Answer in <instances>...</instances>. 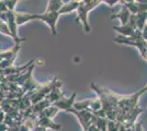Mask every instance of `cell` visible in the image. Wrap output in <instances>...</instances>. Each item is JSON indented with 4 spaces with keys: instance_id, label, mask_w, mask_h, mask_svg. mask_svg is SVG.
<instances>
[{
    "instance_id": "6da1fadb",
    "label": "cell",
    "mask_w": 147,
    "mask_h": 131,
    "mask_svg": "<svg viewBox=\"0 0 147 131\" xmlns=\"http://www.w3.org/2000/svg\"><path fill=\"white\" fill-rule=\"evenodd\" d=\"M100 3H102V0H82V1L79 2V7L77 9L76 22L77 23L81 22L84 31L86 32L87 34L90 33V31H91L90 24L88 22V14L96 7H98Z\"/></svg>"
},
{
    "instance_id": "7a4b0ae2",
    "label": "cell",
    "mask_w": 147,
    "mask_h": 131,
    "mask_svg": "<svg viewBox=\"0 0 147 131\" xmlns=\"http://www.w3.org/2000/svg\"><path fill=\"white\" fill-rule=\"evenodd\" d=\"M67 112H71L73 115H75L78 118V121L80 122L84 131H88L91 126L96 124L97 117L91 112H89V110H76V109L71 108V109H69Z\"/></svg>"
},
{
    "instance_id": "3957f363",
    "label": "cell",
    "mask_w": 147,
    "mask_h": 131,
    "mask_svg": "<svg viewBox=\"0 0 147 131\" xmlns=\"http://www.w3.org/2000/svg\"><path fill=\"white\" fill-rule=\"evenodd\" d=\"M59 17H61L59 12L45 11L44 13H41V14H34V20H41V21L45 22L49 26L52 34L56 35L57 34V32H56V23H57V20H58Z\"/></svg>"
},
{
    "instance_id": "277c9868",
    "label": "cell",
    "mask_w": 147,
    "mask_h": 131,
    "mask_svg": "<svg viewBox=\"0 0 147 131\" xmlns=\"http://www.w3.org/2000/svg\"><path fill=\"white\" fill-rule=\"evenodd\" d=\"M113 30L119 32L120 34H122L124 37H131V36H133L135 32L138 30L137 29V25H136L135 15L132 14V17H131V19H129L127 24L120 25V26H113Z\"/></svg>"
},
{
    "instance_id": "5b68a950",
    "label": "cell",
    "mask_w": 147,
    "mask_h": 131,
    "mask_svg": "<svg viewBox=\"0 0 147 131\" xmlns=\"http://www.w3.org/2000/svg\"><path fill=\"white\" fill-rule=\"evenodd\" d=\"M76 92L75 93H73L69 97H63L61 100H59L58 102H56V103H54L53 105L54 106H56L59 110H65V112H67V110H69V109H71V108H74V104L76 103L75 102V98H76Z\"/></svg>"
},
{
    "instance_id": "8992f818",
    "label": "cell",
    "mask_w": 147,
    "mask_h": 131,
    "mask_svg": "<svg viewBox=\"0 0 147 131\" xmlns=\"http://www.w3.org/2000/svg\"><path fill=\"white\" fill-rule=\"evenodd\" d=\"M132 17V13L129 12V10L125 6L122 5L121 10L117 13H113L110 15V19H117L121 21V25H125L129 23V19Z\"/></svg>"
},
{
    "instance_id": "52a82bcc",
    "label": "cell",
    "mask_w": 147,
    "mask_h": 131,
    "mask_svg": "<svg viewBox=\"0 0 147 131\" xmlns=\"http://www.w3.org/2000/svg\"><path fill=\"white\" fill-rule=\"evenodd\" d=\"M37 126L40 127H44V128H49V129H53V130H61V125L59 124H55L52 119L45 117L43 115H38V121H37Z\"/></svg>"
},
{
    "instance_id": "ba28073f",
    "label": "cell",
    "mask_w": 147,
    "mask_h": 131,
    "mask_svg": "<svg viewBox=\"0 0 147 131\" xmlns=\"http://www.w3.org/2000/svg\"><path fill=\"white\" fill-rule=\"evenodd\" d=\"M61 85H57V86H55L52 91H51V93L47 95V97H46V98L51 102V104H52V105L64 97V94H63V92H61Z\"/></svg>"
},
{
    "instance_id": "9c48e42d",
    "label": "cell",
    "mask_w": 147,
    "mask_h": 131,
    "mask_svg": "<svg viewBox=\"0 0 147 131\" xmlns=\"http://www.w3.org/2000/svg\"><path fill=\"white\" fill-rule=\"evenodd\" d=\"M52 104H51V102H49L47 98H45V100H41L40 103H37V104H35V105H33L32 106V114H34V115H40V114H42V112L46 109V108H49V106H51Z\"/></svg>"
},
{
    "instance_id": "30bf717a",
    "label": "cell",
    "mask_w": 147,
    "mask_h": 131,
    "mask_svg": "<svg viewBox=\"0 0 147 131\" xmlns=\"http://www.w3.org/2000/svg\"><path fill=\"white\" fill-rule=\"evenodd\" d=\"M16 20L17 24L22 25L25 24L26 22L34 21V13H25V12H16Z\"/></svg>"
},
{
    "instance_id": "8fae6325",
    "label": "cell",
    "mask_w": 147,
    "mask_h": 131,
    "mask_svg": "<svg viewBox=\"0 0 147 131\" xmlns=\"http://www.w3.org/2000/svg\"><path fill=\"white\" fill-rule=\"evenodd\" d=\"M79 2L80 1H75V0H73V1H65V3H64V6H63V8L61 9V11H59V13L61 14H67V13H70L73 12V11H77V9H78V7H79Z\"/></svg>"
},
{
    "instance_id": "7c38bea8",
    "label": "cell",
    "mask_w": 147,
    "mask_h": 131,
    "mask_svg": "<svg viewBox=\"0 0 147 131\" xmlns=\"http://www.w3.org/2000/svg\"><path fill=\"white\" fill-rule=\"evenodd\" d=\"M64 3H65V1H61V0H49V1H47V7H46L45 11L59 12L63 6H64Z\"/></svg>"
},
{
    "instance_id": "4fadbf2b",
    "label": "cell",
    "mask_w": 147,
    "mask_h": 131,
    "mask_svg": "<svg viewBox=\"0 0 147 131\" xmlns=\"http://www.w3.org/2000/svg\"><path fill=\"white\" fill-rule=\"evenodd\" d=\"M135 19H136L137 29H138L140 31H143L144 27L146 26V23H147V12L137 13V14L135 15Z\"/></svg>"
},
{
    "instance_id": "5bb4252c",
    "label": "cell",
    "mask_w": 147,
    "mask_h": 131,
    "mask_svg": "<svg viewBox=\"0 0 147 131\" xmlns=\"http://www.w3.org/2000/svg\"><path fill=\"white\" fill-rule=\"evenodd\" d=\"M92 100H80V102H76L74 104V107L76 110H89L90 106H91Z\"/></svg>"
},
{
    "instance_id": "9a60e30c",
    "label": "cell",
    "mask_w": 147,
    "mask_h": 131,
    "mask_svg": "<svg viewBox=\"0 0 147 131\" xmlns=\"http://www.w3.org/2000/svg\"><path fill=\"white\" fill-rule=\"evenodd\" d=\"M58 110H59V109H58L56 106H54V105H51L49 108H46V109H45L42 114H40V115H43V116L47 117V118L53 119L54 117H55L56 114L58 112Z\"/></svg>"
},
{
    "instance_id": "2e32d148",
    "label": "cell",
    "mask_w": 147,
    "mask_h": 131,
    "mask_svg": "<svg viewBox=\"0 0 147 131\" xmlns=\"http://www.w3.org/2000/svg\"><path fill=\"white\" fill-rule=\"evenodd\" d=\"M6 7L8 9V11H14V8H16V5L18 3L17 0H6Z\"/></svg>"
},
{
    "instance_id": "e0dca14e",
    "label": "cell",
    "mask_w": 147,
    "mask_h": 131,
    "mask_svg": "<svg viewBox=\"0 0 147 131\" xmlns=\"http://www.w3.org/2000/svg\"><path fill=\"white\" fill-rule=\"evenodd\" d=\"M0 32L3 33V34L9 35V36H11V32L9 30V26H8V24H7L6 22H2V23L0 24ZM11 37H12V36H11Z\"/></svg>"
},
{
    "instance_id": "ac0fdd59",
    "label": "cell",
    "mask_w": 147,
    "mask_h": 131,
    "mask_svg": "<svg viewBox=\"0 0 147 131\" xmlns=\"http://www.w3.org/2000/svg\"><path fill=\"white\" fill-rule=\"evenodd\" d=\"M104 3H108V6L110 7H113L115 3H121V1L120 0H102Z\"/></svg>"
},
{
    "instance_id": "d6986e66",
    "label": "cell",
    "mask_w": 147,
    "mask_h": 131,
    "mask_svg": "<svg viewBox=\"0 0 147 131\" xmlns=\"http://www.w3.org/2000/svg\"><path fill=\"white\" fill-rule=\"evenodd\" d=\"M9 129V127L5 122H0V131H7Z\"/></svg>"
},
{
    "instance_id": "ffe728a7",
    "label": "cell",
    "mask_w": 147,
    "mask_h": 131,
    "mask_svg": "<svg viewBox=\"0 0 147 131\" xmlns=\"http://www.w3.org/2000/svg\"><path fill=\"white\" fill-rule=\"evenodd\" d=\"M142 35H143L144 41H146L147 42V26H145V27H144V30L142 31Z\"/></svg>"
},
{
    "instance_id": "44dd1931",
    "label": "cell",
    "mask_w": 147,
    "mask_h": 131,
    "mask_svg": "<svg viewBox=\"0 0 147 131\" xmlns=\"http://www.w3.org/2000/svg\"><path fill=\"white\" fill-rule=\"evenodd\" d=\"M5 118H6V115L2 110H0V122H5Z\"/></svg>"
},
{
    "instance_id": "7402d4cb",
    "label": "cell",
    "mask_w": 147,
    "mask_h": 131,
    "mask_svg": "<svg viewBox=\"0 0 147 131\" xmlns=\"http://www.w3.org/2000/svg\"><path fill=\"white\" fill-rule=\"evenodd\" d=\"M7 131H12V130H10V129H8V130H7Z\"/></svg>"
},
{
    "instance_id": "603a6c76",
    "label": "cell",
    "mask_w": 147,
    "mask_h": 131,
    "mask_svg": "<svg viewBox=\"0 0 147 131\" xmlns=\"http://www.w3.org/2000/svg\"><path fill=\"white\" fill-rule=\"evenodd\" d=\"M146 26H147V23H146Z\"/></svg>"
}]
</instances>
